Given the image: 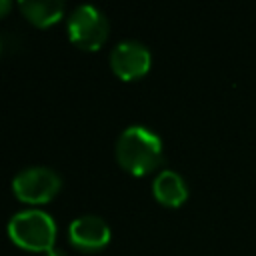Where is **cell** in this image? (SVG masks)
<instances>
[{"label": "cell", "instance_id": "cell-6", "mask_svg": "<svg viewBox=\"0 0 256 256\" xmlns=\"http://www.w3.org/2000/svg\"><path fill=\"white\" fill-rule=\"evenodd\" d=\"M68 238L78 250L96 252V250H102L110 242V228L100 216L84 214L70 222Z\"/></svg>", "mask_w": 256, "mask_h": 256}, {"label": "cell", "instance_id": "cell-3", "mask_svg": "<svg viewBox=\"0 0 256 256\" xmlns=\"http://www.w3.org/2000/svg\"><path fill=\"white\" fill-rule=\"evenodd\" d=\"M62 186L60 176L48 166H30L20 170L12 180V190L18 200L28 204H44L52 200Z\"/></svg>", "mask_w": 256, "mask_h": 256}, {"label": "cell", "instance_id": "cell-1", "mask_svg": "<svg viewBox=\"0 0 256 256\" xmlns=\"http://www.w3.org/2000/svg\"><path fill=\"white\" fill-rule=\"evenodd\" d=\"M116 160L134 176L152 172L162 160V140L146 126H128L116 140Z\"/></svg>", "mask_w": 256, "mask_h": 256}, {"label": "cell", "instance_id": "cell-10", "mask_svg": "<svg viewBox=\"0 0 256 256\" xmlns=\"http://www.w3.org/2000/svg\"><path fill=\"white\" fill-rule=\"evenodd\" d=\"M46 256H66V252L60 250V248H50V250L46 252Z\"/></svg>", "mask_w": 256, "mask_h": 256}, {"label": "cell", "instance_id": "cell-5", "mask_svg": "<svg viewBox=\"0 0 256 256\" xmlns=\"http://www.w3.org/2000/svg\"><path fill=\"white\" fill-rule=\"evenodd\" d=\"M152 62L150 50L138 40H122L110 54V66L122 80H134L148 72Z\"/></svg>", "mask_w": 256, "mask_h": 256}, {"label": "cell", "instance_id": "cell-8", "mask_svg": "<svg viewBox=\"0 0 256 256\" xmlns=\"http://www.w3.org/2000/svg\"><path fill=\"white\" fill-rule=\"evenodd\" d=\"M18 6H20V12L24 14V18L38 28L58 22L64 14L62 0H24Z\"/></svg>", "mask_w": 256, "mask_h": 256}, {"label": "cell", "instance_id": "cell-7", "mask_svg": "<svg viewBox=\"0 0 256 256\" xmlns=\"http://www.w3.org/2000/svg\"><path fill=\"white\" fill-rule=\"evenodd\" d=\"M152 192L164 206H180L188 196V186L178 172L162 170L152 182Z\"/></svg>", "mask_w": 256, "mask_h": 256}, {"label": "cell", "instance_id": "cell-2", "mask_svg": "<svg viewBox=\"0 0 256 256\" xmlns=\"http://www.w3.org/2000/svg\"><path fill=\"white\" fill-rule=\"evenodd\" d=\"M8 234L14 244L34 250V252H48L54 248L56 240V224L50 214L30 208L14 214L8 222Z\"/></svg>", "mask_w": 256, "mask_h": 256}, {"label": "cell", "instance_id": "cell-4", "mask_svg": "<svg viewBox=\"0 0 256 256\" xmlns=\"http://www.w3.org/2000/svg\"><path fill=\"white\" fill-rule=\"evenodd\" d=\"M68 36L82 50H98L108 38V20L96 6L82 4L68 18Z\"/></svg>", "mask_w": 256, "mask_h": 256}, {"label": "cell", "instance_id": "cell-9", "mask_svg": "<svg viewBox=\"0 0 256 256\" xmlns=\"http://www.w3.org/2000/svg\"><path fill=\"white\" fill-rule=\"evenodd\" d=\"M12 8V2L10 0H0V18H4Z\"/></svg>", "mask_w": 256, "mask_h": 256}]
</instances>
